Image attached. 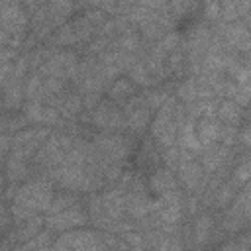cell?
<instances>
[{
    "mask_svg": "<svg viewBox=\"0 0 251 251\" xmlns=\"http://www.w3.org/2000/svg\"><path fill=\"white\" fill-rule=\"evenodd\" d=\"M53 198H55V194H53L51 182H47L43 178H33V180H27L25 184H22L18 188V194L12 202L25 206L27 210H31L35 214H39V212L47 214Z\"/></svg>",
    "mask_w": 251,
    "mask_h": 251,
    "instance_id": "1",
    "label": "cell"
},
{
    "mask_svg": "<svg viewBox=\"0 0 251 251\" xmlns=\"http://www.w3.org/2000/svg\"><path fill=\"white\" fill-rule=\"evenodd\" d=\"M90 124L96 126L98 129L110 131V133H122L127 129V118H126L124 110H120L110 100H102L90 112Z\"/></svg>",
    "mask_w": 251,
    "mask_h": 251,
    "instance_id": "2",
    "label": "cell"
},
{
    "mask_svg": "<svg viewBox=\"0 0 251 251\" xmlns=\"http://www.w3.org/2000/svg\"><path fill=\"white\" fill-rule=\"evenodd\" d=\"M92 145L98 151V155L106 161L124 163V159L129 155V143L122 133L100 131L92 137Z\"/></svg>",
    "mask_w": 251,
    "mask_h": 251,
    "instance_id": "3",
    "label": "cell"
},
{
    "mask_svg": "<svg viewBox=\"0 0 251 251\" xmlns=\"http://www.w3.org/2000/svg\"><path fill=\"white\" fill-rule=\"evenodd\" d=\"M88 214L84 210H80L78 206L75 208H69L61 214H53V216H45V227L49 231H61V233H67V231H73V229H80L86 226L88 222Z\"/></svg>",
    "mask_w": 251,
    "mask_h": 251,
    "instance_id": "4",
    "label": "cell"
},
{
    "mask_svg": "<svg viewBox=\"0 0 251 251\" xmlns=\"http://www.w3.org/2000/svg\"><path fill=\"white\" fill-rule=\"evenodd\" d=\"M124 114L127 118V129L133 133H143L147 126H151V110L145 102V96L137 94L126 102Z\"/></svg>",
    "mask_w": 251,
    "mask_h": 251,
    "instance_id": "5",
    "label": "cell"
},
{
    "mask_svg": "<svg viewBox=\"0 0 251 251\" xmlns=\"http://www.w3.org/2000/svg\"><path fill=\"white\" fill-rule=\"evenodd\" d=\"M57 239L63 241L65 245H69L73 251H102L104 249L100 235L94 233L92 229H84V227L67 231Z\"/></svg>",
    "mask_w": 251,
    "mask_h": 251,
    "instance_id": "6",
    "label": "cell"
},
{
    "mask_svg": "<svg viewBox=\"0 0 251 251\" xmlns=\"http://www.w3.org/2000/svg\"><path fill=\"white\" fill-rule=\"evenodd\" d=\"M176 173H178V184H180L182 188H186L188 192H194L196 188H202V186H206V182H208V178H206V175H204V173H206L204 167H202L198 161H194V159H190V161H180Z\"/></svg>",
    "mask_w": 251,
    "mask_h": 251,
    "instance_id": "7",
    "label": "cell"
},
{
    "mask_svg": "<svg viewBox=\"0 0 251 251\" xmlns=\"http://www.w3.org/2000/svg\"><path fill=\"white\" fill-rule=\"evenodd\" d=\"M100 202L104 208V214L108 216V220L112 224L124 220L126 216V190L120 188H112L100 194Z\"/></svg>",
    "mask_w": 251,
    "mask_h": 251,
    "instance_id": "8",
    "label": "cell"
},
{
    "mask_svg": "<svg viewBox=\"0 0 251 251\" xmlns=\"http://www.w3.org/2000/svg\"><path fill=\"white\" fill-rule=\"evenodd\" d=\"M220 131H222V124L218 122V118L196 120V137L204 149H208V147L216 145V141H220Z\"/></svg>",
    "mask_w": 251,
    "mask_h": 251,
    "instance_id": "9",
    "label": "cell"
},
{
    "mask_svg": "<svg viewBox=\"0 0 251 251\" xmlns=\"http://www.w3.org/2000/svg\"><path fill=\"white\" fill-rule=\"evenodd\" d=\"M149 188L157 194V196H163L171 190H176L178 188V178H175L173 171L171 169H155L149 176Z\"/></svg>",
    "mask_w": 251,
    "mask_h": 251,
    "instance_id": "10",
    "label": "cell"
},
{
    "mask_svg": "<svg viewBox=\"0 0 251 251\" xmlns=\"http://www.w3.org/2000/svg\"><path fill=\"white\" fill-rule=\"evenodd\" d=\"M229 155H231V149L218 143V145H212V147L204 149L200 165L204 167L206 173H216V171H220L224 167V163L229 159Z\"/></svg>",
    "mask_w": 251,
    "mask_h": 251,
    "instance_id": "11",
    "label": "cell"
},
{
    "mask_svg": "<svg viewBox=\"0 0 251 251\" xmlns=\"http://www.w3.org/2000/svg\"><path fill=\"white\" fill-rule=\"evenodd\" d=\"M151 198L145 196V192H126V212L133 220H141L151 214Z\"/></svg>",
    "mask_w": 251,
    "mask_h": 251,
    "instance_id": "12",
    "label": "cell"
},
{
    "mask_svg": "<svg viewBox=\"0 0 251 251\" xmlns=\"http://www.w3.org/2000/svg\"><path fill=\"white\" fill-rule=\"evenodd\" d=\"M108 96L114 104H120V102H127L131 100L133 96H137V84L129 78H116L112 82V86L108 88Z\"/></svg>",
    "mask_w": 251,
    "mask_h": 251,
    "instance_id": "13",
    "label": "cell"
},
{
    "mask_svg": "<svg viewBox=\"0 0 251 251\" xmlns=\"http://www.w3.org/2000/svg\"><path fill=\"white\" fill-rule=\"evenodd\" d=\"M241 116H243V110H241V106L235 104L233 100L226 98V100L218 102V114H216V118H218L220 124L237 127L239 122H241Z\"/></svg>",
    "mask_w": 251,
    "mask_h": 251,
    "instance_id": "14",
    "label": "cell"
},
{
    "mask_svg": "<svg viewBox=\"0 0 251 251\" xmlns=\"http://www.w3.org/2000/svg\"><path fill=\"white\" fill-rule=\"evenodd\" d=\"M178 141H180L178 147H182V149H188V151H204L202 143L196 137V120L186 118L180 124V127H178Z\"/></svg>",
    "mask_w": 251,
    "mask_h": 251,
    "instance_id": "15",
    "label": "cell"
},
{
    "mask_svg": "<svg viewBox=\"0 0 251 251\" xmlns=\"http://www.w3.org/2000/svg\"><path fill=\"white\" fill-rule=\"evenodd\" d=\"M43 226H45V218H41V216L35 214L33 218H29V220H25V222H22V224L16 226L14 239L20 241V243H25V241L33 239L35 235H39Z\"/></svg>",
    "mask_w": 251,
    "mask_h": 251,
    "instance_id": "16",
    "label": "cell"
},
{
    "mask_svg": "<svg viewBox=\"0 0 251 251\" xmlns=\"http://www.w3.org/2000/svg\"><path fill=\"white\" fill-rule=\"evenodd\" d=\"M214 233V218L210 214H200L194 220V229H192V239L196 247H204Z\"/></svg>",
    "mask_w": 251,
    "mask_h": 251,
    "instance_id": "17",
    "label": "cell"
},
{
    "mask_svg": "<svg viewBox=\"0 0 251 251\" xmlns=\"http://www.w3.org/2000/svg\"><path fill=\"white\" fill-rule=\"evenodd\" d=\"M247 14H251V2H222L220 22L233 24L239 22V18H245Z\"/></svg>",
    "mask_w": 251,
    "mask_h": 251,
    "instance_id": "18",
    "label": "cell"
},
{
    "mask_svg": "<svg viewBox=\"0 0 251 251\" xmlns=\"http://www.w3.org/2000/svg\"><path fill=\"white\" fill-rule=\"evenodd\" d=\"M24 82L18 78H10L4 84V108L6 110H14L22 106V98H24Z\"/></svg>",
    "mask_w": 251,
    "mask_h": 251,
    "instance_id": "19",
    "label": "cell"
},
{
    "mask_svg": "<svg viewBox=\"0 0 251 251\" xmlns=\"http://www.w3.org/2000/svg\"><path fill=\"white\" fill-rule=\"evenodd\" d=\"M24 94L27 102H43L47 98L43 88V76L37 73H31L24 82Z\"/></svg>",
    "mask_w": 251,
    "mask_h": 251,
    "instance_id": "20",
    "label": "cell"
},
{
    "mask_svg": "<svg viewBox=\"0 0 251 251\" xmlns=\"http://www.w3.org/2000/svg\"><path fill=\"white\" fill-rule=\"evenodd\" d=\"M127 78L129 80H133L137 86H143V88H155V86H159V82L151 76V73L147 71V67H145V63L139 59L129 71H127Z\"/></svg>",
    "mask_w": 251,
    "mask_h": 251,
    "instance_id": "21",
    "label": "cell"
},
{
    "mask_svg": "<svg viewBox=\"0 0 251 251\" xmlns=\"http://www.w3.org/2000/svg\"><path fill=\"white\" fill-rule=\"evenodd\" d=\"M76 6L73 2H49V22L59 29L61 25H65L67 16H71V12Z\"/></svg>",
    "mask_w": 251,
    "mask_h": 251,
    "instance_id": "22",
    "label": "cell"
},
{
    "mask_svg": "<svg viewBox=\"0 0 251 251\" xmlns=\"http://www.w3.org/2000/svg\"><path fill=\"white\" fill-rule=\"evenodd\" d=\"M176 98L184 106H188V104H192V102L198 100V82H196L194 76H188L182 82H178V86H176Z\"/></svg>",
    "mask_w": 251,
    "mask_h": 251,
    "instance_id": "23",
    "label": "cell"
},
{
    "mask_svg": "<svg viewBox=\"0 0 251 251\" xmlns=\"http://www.w3.org/2000/svg\"><path fill=\"white\" fill-rule=\"evenodd\" d=\"M235 198H237V186H235L231 180H229V182L220 184V186L216 188L214 196H212V200H214L216 208H227Z\"/></svg>",
    "mask_w": 251,
    "mask_h": 251,
    "instance_id": "24",
    "label": "cell"
},
{
    "mask_svg": "<svg viewBox=\"0 0 251 251\" xmlns=\"http://www.w3.org/2000/svg\"><path fill=\"white\" fill-rule=\"evenodd\" d=\"M78 204V196L75 194V192H61V194H55V198H53V202H51V206H49V210H47V214L45 216H53V214H61V212H65V210H69V208H75Z\"/></svg>",
    "mask_w": 251,
    "mask_h": 251,
    "instance_id": "25",
    "label": "cell"
},
{
    "mask_svg": "<svg viewBox=\"0 0 251 251\" xmlns=\"http://www.w3.org/2000/svg\"><path fill=\"white\" fill-rule=\"evenodd\" d=\"M141 45V35L137 31H129V33H124L120 37H116L112 41V49H120V51H126V53H133L139 49Z\"/></svg>",
    "mask_w": 251,
    "mask_h": 251,
    "instance_id": "26",
    "label": "cell"
},
{
    "mask_svg": "<svg viewBox=\"0 0 251 251\" xmlns=\"http://www.w3.org/2000/svg\"><path fill=\"white\" fill-rule=\"evenodd\" d=\"M45 110H47V104L43 102H27L22 106V114L27 118L29 124H41L45 126Z\"/></svg>",
    "mask_w": 251,
    "mask_h": 251,
    "instance_id": "27",
    "label": "cell"
},
{
    "mask_svg": "<svg viewBox=\"0 0 251 251\" xmlns=\"http://www.w3.org/2000/svg\"><path fill=\"white\" fill-rule=\"evenodd\" d=\"M143 96H145V102H147L149 110L153 112V110H159L171 98V90L167 86H155V88H149L147 94H143Z\"/></svg>",
    "mask_w": 251,
    "mask_h": 251,
    "instance_id": "28",
    "label": "cell"
},
{
    "mask_svg": "<svg viewBox=\"0 0 251 251\" xmlns=\"http://www.w3.org/2000/svg\"><path fill=\"white\" fill-rule=\"evenodd\" d=\"M155 251H184V245H182V239L178 233H163L161 231Z\"/></svg>",
    "mask_w": 251,
    "mask_h": 251,
    "instance_id": "29",
    "label": "cell"
},
{
    "mask_svg": "<svg viewBox=\"0 0 251 251\" xmlns=\"http://www.w3.org/2000/svg\"><path fill=\"white\" fill-rule=\"evenodd\" d=\"M231 182H233L235 186H241V184L251 182V159H249V157H247L245 161H241V163L235 167V171H233V175H231Z\"/></svg>",
    "mask_w": 251,
    "mask_h": 251,
    "instance_id": "30",
    "label": "cell"
},
{
    "mask_svg": "<svg viewBox=\"0 0 251 251\" xmlns=\"http://www.w3.org/2000/svg\"><path fill=\"white\" fill-rule=\"evenodd\" d=\"M163 161H165L167 169L176 171L178 165H180V147H178V145L165 147V149H163Z\"/></svg>",
    "mask_w": 251,
    "mask_h": 251,
    "instance_id": "31",
    "label": "cell"
},
{
    "mask_svg": "<svg viewBox=\"0 0 251 251\" xmlns=\"http://www.w3.org/2000/svg\"><path fill=\"white\" fill-rule=\"evenodd\" d=\"M157 43H159V45H161V47L171 55L173 51H176V49L180 47V35H178L176 31H169V33H167V35H163Z\"/></svg>",
    "mask_w": 251,
    "mask_h": 251,
    "instance_id": "32",
    "label": "cell"
},
{
    "mask_svg": "<svg viewBox=\"0 0 251 251\" xmlns=\"http://www.w3.org/2000/svg\"><path fill=\"white\" fill-rule=\"evenodd\" d=\"M239 137V131H237V127H233V126H224L222 124V131H220V145H224V147H231L233 143H235V139Z\"/></svg>",
    "mask_w": 251,
    "mask_h": 251,
    "instance_id": "33",
    "label": "cell"
},
{
    "mask_svg": "<svg viewBox=\"0 0 251 251\" xmlns=\"http://www.w3.org/2000/svg\"><path fill=\"white\" fill-rule=\"evenodd\" d=\"M220 14H222V2H208V4H204V16L208 20H218L220 22Z\"/></svg>",
    "mask_w": 251,
    "mask_h": 251,
    "instance_id": "34",
    "label": "cell"
},
{
    "mask_svg": "<svg viewBox=\"0 0 251 251\" xmlns=\"http://www.w3.org/2000/svg\"><path fill=\"white\" fill-rule=\"evenodd\" d=\"M102 102V98H100V92H88V94H84L82 96V104H84V110H88V112H92L98 104Z\"/></svg>",
    "mask_w": 251,
    "mask_h": 251,
    "instance_id": "35",
    "label": "cell"
},
{
    "mask_svg": "<svg viewBox=\"0 0 251 251\" xmlns=\"http://www.w3.org/2000/svg\"><path fill=\"white\" fill-rule=\"evenodd\" d=\"M237 139H239L245 147H251V122H249V124L239 131V137H237Z\"/></svg>",
    "mask_w": 251,
    "mask_h": 251,
    "instance_id": "36",
    "label": "cell"
},
{
    "mask_svg": "<svg viewBox=\"0 0 251 251\" xmlns=\"http://www.w3.org/2000/svg\"><path fill=\"white\" fill-rule=\"evenodd\" d=\"M186 208H188V214H196L198 210H200V204H198V196H188V200H186Z\"/></svg>",
    "mask_w": 251,
    "mask_h": 251,
    "instance_id": "37",
    "label": "cell"
},
{
    "mask_svg": "<svg viewBox=\"0 0 251 251\" xmlns=\"http://www.w3.org/2000/svg\"><path fill=\"white\" fill-rule=\"evenodd\" d=\"M245 114H247V118H249V122H251V104H249V110H247Z\"/></svg>",
    "mask_w": 251,
    "mask_h": 251,
    "instance_id": "38",
    "label": "cell"
}]
</instances>
